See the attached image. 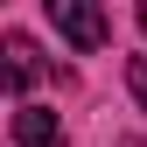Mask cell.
Returning a JSON list of instances; mask_svg holds the SVG:
<instances>
[{
  "label": "cell",
  "mask_w": 147,
  "mask_h": 147,
  "mask_svg": "<svg viewBox=\"0 0 147 147\" xmlns=\"http://www.w3.org/2000/svg\"><path fill=\"white\" fill-rule=\"evenodd\" d=\"M49 21H56V35L77 49V56H98V49L112 42V21H105L91 0H49Z\"/></svg>",
  "instance_id": "obj_1"
},
{
  "label": "cell",
  "mask_w": 147,
  "mask_h": 147,
  "mask_svg": "<svg viewBox=\"0 0 147 147\" xmlns=\"http://www.w3.org/2000/svg\"><path fill=\"white\" fill-rule=\"evenodd\" d=\"M14 147H70V133L49 105H21L14 112Z\"/></svg>",
  "instance_id": "obj_2"
},
{
  "label": "cell",
  "mask_w": 147,
  "mask_h": 147,
  "mask_svg": "<svg viewBox=\"0 0 147 147\" xmlns=\"http://www.w3.org/2000/svg\"><path fill=\"white\" fill-rule=\"evenodd\" d=\"M0 49H7V91H28L35 77H42V63H35V42H28V35H7Z\"/></svg>",
  "instance_id": "obj_3"
},
{
  "label": "cell",
  "mask_w": 147,
  "mask_h": 147,
  "mask_svg": "<svg viewBox=\"0 0 147 147\" xmlns=\"http://www.w3.org/2000/svg\"><path fill=\"white\" fill-rule=\"evenodd\" d=\"M126 91H133V105L147 112V56H126Z\"/></svg>",
  "instance_id": "obj_4"
},
{
  "label": "cell",
  "mask_w": 147,
  "mask_h": 147,
  "mask_svg": "<svg viewBox=\"0 0 147 147\" xmlns=\"http://www.w3.org/2000/svg\"><path fill=\"white\" fill-rule=\"evenodd\" d=\"M140 28H147V0H140Z\"/></svg>",
  "instance_id": "obj_5"
},
{
  "label": "cell",
  "mask_w": 147,
  "mask_h": 147,
  "mask_svg": "<svg viewBox=\"0 0 147 147\" xmlns=\"http://www.w3.org/2000/svg\"><path fill=\"white\" fill-rule=\"evenodd\" d=\"M126 147H140V140H126Z\"/></svg>",
  "instance_id": "obj_6"
}]
</instances>
